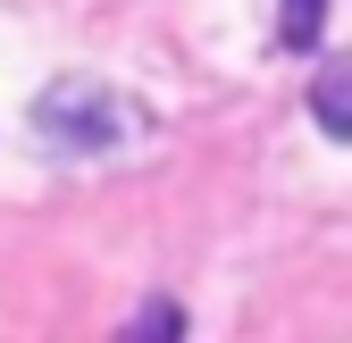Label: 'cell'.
Instances as JSON below:
<instances>
[{
  "label": "cell",
  "instance_id": "cell-1",
  "mask_svg": "<svg viewBox=\"0 0 352 343\" xmlns=\"http://www.w3.org/2000/svg\"><path fill=\"white\" fill-rule=\"evenodd\" d=\"M34 134L51 151H67V159H101L118 134H135V117H126V101L109 84H93V75H51L34 93Z\"/></svg>",
  "mask_w": 352,
  "mask_h": 343
},
{
  "label": "cell",
  "instance_id": "cell-2",
  "mask_svg": "<svg viewBox=\"0 0 352 343\" xmlns=\"http://www.w3.org/2000/svg\"><path fill=\"white\" fill-rule=\"evenodd\" d=\"M311 126L327 143H352V51H327L311 67Z\"/></svg>",
  "mask_w": 352,
  "mask_h": 343
},
{
  "label": "cell",
  "instance_id": "cell-3",
  "mask_svg": "<svg viewBox=\"0 0 352 343\" xmlns=\"http://www.w3.org/2000/svg\"><path fill=\"white\" fill-rule=\"evenodd\" d=\"M185 327H193V318H185V302H176V293H151V302L126 318L109 343H185Z\"/></svg>",
  "mask_w": 352,
  "mask_h": 343
},
{
  "label": "cell",
  "instance_id": "cell-4",
  "mask_svg": "<svg viewBox=\"0 0 352 343\" xmlns=\"http://www.w3.org/2000/svg\"><path fill=\"white\" fill-rule=\"evenodd\" d=\"M319 25H327V0H277V42L285 51H311Z\"/></svg>",
  "mask_w": 352,
  "mask_h": 343
}]
</instances>
